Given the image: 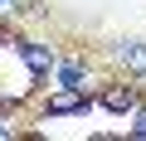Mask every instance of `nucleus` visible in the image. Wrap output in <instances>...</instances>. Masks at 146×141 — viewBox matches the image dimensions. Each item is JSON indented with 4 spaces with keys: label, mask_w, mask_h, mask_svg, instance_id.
I'll list each match as a JSON object with an SVG mask.
<instances>
[{
    "label": "nucleus",
    "mask_w": 146,
    "mask_h": 141,
    "mask_svg": "<svg viewBox=\"0 0 146 141\" xmlns=\"http://www.w3.org/2000/svg\"><path fill=\"white\" fill-rule=\"evenodd\" d=\"M117 63L127 68V73H136V78H146V39H117Z\"/></svg>",
    "instance_id": "obj_1"
},
{
    "label": "nucleus",
    "mask_w": 146,
    "mask_h": 141,
    "mask_svg": "<svg viewBox=\"0 0 146 141\" xmlns=\"http://www.w3.org/2000/svg\"><path fill=\"white\" fill-rule=\"evenodd\" d=\"M102 107L117 112V117H127V112L141 107V93H136V88H107V93H102Z\"/></svg>",
    "instance_id": "obj_2"
},
{
    "label": "nucleus",
    "mask_w": 146,
    "mask_h": 141,
    "mask_svg": "<svg viewBox=\"0 0 146 141\" xmlns=\"http://www.w3.org/2000/svg\"><path fill=\"white\" fill-rule=\"evenodd\" d=\"M63 112H88V97H78V93H58V97H49V117H63Z\"/></svg>",
    "instance_id": "obj_3"
},
{
    "label": "nucleus",
    "mask_w": 146,
    "mask_h": 141,
    "mask_svg": "<svg viewBox=\"0 0 146 141\" xmlns=\"http://www.w3.org/2000/svg\"><path fill=\"white\" fill-rule=\"evenodd\" d=\"M25 58H29V68H34V73L54 68V54H49V49H39V44H25Z\"/></svg>",
    "instance_id": "obj_4"
},
{
    "label": "nucleus",
    "mask_w": 146,
    "mask_h": 141,
    "mask_svg": "<svg viewBox=\"0 0 146 141\" xmlns=\"http://www.w3.org/2000/svg\"><path fill=\"white\" fill-rule=\"evenodd\" d=\"M63 83H68V88H78V83H83V68H78V63H68V68H63Z\"/></svg>",
    "instance_id": "obj_5"
},
{
    "label": "nucleus",
    "mask_w": 146,
    "mask_h": 141,
    "mask_svg": "<svg viewBox=\"0 0 146 141\" xmlns=\"http://www.w3.org/2000/svg\"><path fill=\"white\" fill-rule=\"evenodd\" d=\"M131 131H136V136H146V107L136 112V122H131Z\"/></svg>",
    "instance_id": "obj_6"
}]
</instances>
